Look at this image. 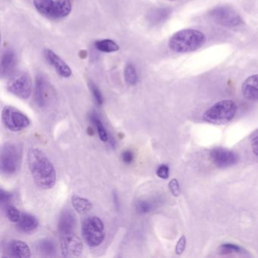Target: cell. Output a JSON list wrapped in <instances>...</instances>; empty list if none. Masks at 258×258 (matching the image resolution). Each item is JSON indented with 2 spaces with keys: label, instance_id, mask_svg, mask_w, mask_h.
Segmentation results:
<instances>
[{
  "label": "cell",
  "instance_id": "18",
  "mask_svg": "<svg viewBox=\"0 0 258 258\" xmlns=\"http://www.w3.org/2000/svg\"><path fill=\"white\" fill-rule=\"evenodd\" d=\"M39 226L37 217L28 213H22L20 219L17 223V227L21 232L30 233L34 232Z\"/></svg>",
  "mask_w": 258,
  "mask_h": 258
},
{
  "label": "cell",
  "instance_id": "11",
  "mask_svg": "<svg viewBox=\"0 0 258 258\" xmlns=\"http://www.w3.org/2000/svg\"><path fill=\"white\" fill-rule=\"evenodd\" d=\"M210 155L214 165L219 168H226L238 162V155L223 148H214L211 151Z\"/></svg>",
  "mask_w": 258,
  "mask_h": 258
},
{
  "label": "cell",
  "instance_id": "25",
  "mask_svg": "<svg viewBox=\"0 0 258 258\" xmlns=\"http://www.w3.org/2000/svg\"><path fill=\"white\" fill-rule=\"evenodd\" d=\"M169 10L167 9H158L155 10L151 15L150 20L152 22L157 24L162 22L164 19H167L169 15Z\"/></svg>",
  "mask_w": 258,
  "mask_h": 258
},
{
  "label": "cell",
  "instance_id": "21",
  "mask_svg": "<svg viewBox=\"0 0 258 258\" xmlns=\"http://www.w3.org/2000/svg\"><path fill=\"white\" fill-rule=\"evenodd\" d=\"M95 47L102 52H114L119 50V46L111 40H102L95 43Z\"/></svg>",
  "mask_w": 258,
  "mask_h": 258
},
{
  "label": "cell",
  "instance_id": "6",
  "mask_svg": "<svg viewBox=\"0 0 258 258\" xmlns=\"http://www.w3.org/2000/svg\"><path fill=\"white\" fill-rule=\"evenodd\" d=\"M4 126L12 132L23 131L31 124L30 119L22 111L10 105L5 106L2 111Z\"/></svg>",
  "mask_w": 258,
  "mask_h": 258
},
{
  "label": "cell",
  "instance_id": "36",
  "mask_svg": "<svg viewBox=\"0 0 258 258\" xmlns=\"http://www.w3.org/2000/svg\"><path fill=\"white\" fill-rule=\"evenodd\" d=\"M113 198H114V205L117 206V208H118L119 206H120V204H119V199L118 197H117V193L114 192V194H113Z\"/></svg>",
  "mask_w": 258,
  "mask_h": 258
},
{
  "label": "cell",
  "instance_id": "9",
  "mask_svg": "<svg viewBox=\"0 0 258 258\" xmlns=\"http://www.w3.org/2000/svg\"><path fill=\"white\" fill-rule=\"evenodd\" d=\"M61 253L64 257H78L82 254L83 243L74 232L60 235Z\"/></svg>",
  "mask_w": 258,
  "mask_h": 258
},
{
  "label": "cell",
  "instance_id": "33",
  "mask_svg": "<svg viewBox=\"0 0 258 258\" xmlns=\"http://www.w3.org/2000/svg\"><path fill=\"white\" fill-rule=\"evenodd\" d=\"M169 188H170V191H171L173 196H176V197L179 196L180 190H179V182H178L177 179H172L169 182Z\"/></svg>",
  "mask_w": 258,
  "mask_h": 258
},
{
  "label": "cell",
  "instance_id": "10",
  "mask_svg": "<svg viewBox=\"0 0 258 258\" xmlns=\"http://www.w3.org/2000/svg\"><path fill=\"white\" fill-rule=\"evenodd\" d=\"M35 102L37 105L43 108L48 106L55 99V93L47 81L39 76L36 80Z\"/></svg>",
  "mask_w": 258,
  "mask_h": 258
},
{
  "label": "cell",
  "instance_id": "32",
  "mask_svg": "<svg viewBox=\"0 0 258 258\" xmlns=\"http://www.w3.org/2000/svg\"><path fill=\"white\" fill-rule=\"evenodd\" d=\"M185 245H186V238L185 235H182L176 244V250H175L176 254H182V252L185 250Z\"/></svg>",
  "mask_w": 258,
  "mask_h": 258
},
{
  "label": "cell",
  "instance_id": "34",
  "mask_svg": "<svg viewBox=\"0 0 258 258\" xmlns=\"http://www.w3.org/2000/svg\"><path fill=\"white\" fill-rule=\"evenodd\" d=\"M13 198V194L9 192V191H5V190H0V202L3 205L4 204L9 203L10 201Z\"/></svg>",
  "mask_w": 258,
  "mask_h": 258
},
{
  "label": "cell",
  "instance_id": "22",
  "mask_svg": "<svg viewBox=\"0 0 258 258\" xmlns=\"http://www.w3.org/2000/svg\"><path fill=\"white\" fill-rule=\"evenodd\" d=\"M57 19L67 17L72 12L71 0H56Z\"/></svg>",
  "mask_w": 258,
  "mask_h": 258
},
{
  "label": "cell",
  "instance_id": "26",
  "mask_svg": "<svg viewBox=\"0 0 258 258\" xmlns=\"http://www.w3.org/2000/svg\"><path fill=\"white\" fill-rule=\"evenodd\" d=\"M153 208V205L149 201L139 200L136 204V209L137 212L140 214H146L150 212Z\"/></svg>",
  "mask_w": 258,
  "mask_h": 258
},
{
  "label": "cell",
  "instance_id": "24",
  "mask_svg": "<svg viewBox=\"0 0 258 258\" xmlns=\"http://www.w3.org/2000/svg\"><path fill=\"white\" fill-rule=\"evenodd\" d=\"M124 79L126 84L134 86L138 82V75L135 67L132 64H126L124 69Z\"/></svg>",
  "mask_w": 258,
  "mask_h": 258
},
{
  "label": "cell",
  "instance_id": "23",
  "mask_svg": "<svg viewBox=\"0 0 258 258\" xmlns=\"http://www.w3.org/2000/svg\"><path fill=\"white\" fill-rule=\"evenodd\" d=\"M90 119H91L92 123L96 126L97 129L98 134H99V138L102 142L108 141V135L107 133L106 129L104 126L103 123L101 121L100 119L98 117L96 113H93L90 115Z\"/></svg>",
  "mask_w": 258,
  "mask_h": 258
},
{
  "label": "cell",
  "instance_id": "31",
  "mask_svg": "<svg viewBox=\"0 0 258 258\" xmlns=\"http://www.w3.org/2000/svg\"><path fill=\"white\" fill-rule=\"evenodd\" d=\"M169 172H170V170H169L168 166L166 165V164H162V165L158 167L156 173L158 177L167 179L169 177Z\"/></svg>",
  "mask_w": 258,
  "mask_h": 258
},
{
  "label": "cell",
  "instance_id": "1",
  "mask_svg": "<svg viewBox=\"0 0 258 258\" xmlns=\"http://www.w3.org/2000/svg\"><path fill=\"white\" fill-rule=\"evenodd\" d=\"M28 164L36 185L43 189L53 188L56 182V171L52 161L40 149L28 151Z\"/></svg>",
  "mask_w": 258,
  "mask_h": 258
},
{
  "label": "cell",
  "instance_id": "7",
  "mask_svg": "<svg viewBox=\"0 0 258 258\" xmlns=\"http://www.w3.org/2000/svg\"><path fill=\"white\" fill-rule=\"evenodd\" d=\"M7 89L12 94L21 99H27L32 93L31 76L25 72H19L12 77L7 84Z\"/></svg>",
  "mask_w": 258,
  "mask_h": 258
},
{
  "label": "cell",
  "instance_id": "14",
  "mask_svg": "<svg viewBox=\"0 0 258 258\" xmlns=\"http://www.w3.org/2000/svg\"><path fill=\"white\" fill-rule=\"evenodd\" d=\"M241 93L247 100L258 101V75H252L244 81Z\"/></svg>",
  "mask_w": 258,
  "mask_h": 258
},
{
  "label": "cell",
  "instance_id": "3",
  "mask_svg": "<svg viewBox=\"0 0 258 258\" xmlns=\"http://www.w3.org/2000/svg\"><path fill=\"white\" fill-rule=\"evenodd\" d=\"M23 152L20 145L16 143H6L3 145L0 153V169L6 176L16 174L20 170Z\"/></svg>",
  "mask_w": 258,
  "mask_h": 258
},
{
  "label": "cell",
  "instance_id": "37",
  "mask_svg": "<svg viewBox=\"0 0 258 258\" xmlns=\"http://www.w3.org/2000/svg\"><path fill=\"white\" fill-rule=\"evenodd\" d=\"M170 1H175V0H170Z\"/></svg>",
  "mask_w": 258,
  "mask_h": 258
},
{
  "label": "cell",
  "instance_id": "20",
  "mask_svg": "<svg viewBox=\"0 0 258 258\" xmlns=\"http://www.w3.org/2000/svg\"><path fill=\"white\" fill-rule=\"evenodd\" d=\"M37 249L45 256H52L56 253V244L53 240L49 238H43L37 242Z\"/></svg>",
  "mask_w": 258,
  "mask_h": 258
},
{
  "label": "cell",
  "instance_id": "28",
  "mask_svg": "<svg viewBox=\"0 0 258 258\" xmlns=\"http://www.w3.org/2000/svg\"><path fill=\"white\" fill-rule=\"evenodd\" d=\"M220 252L223 254H226V253H244V250L242 247L239 246L235 245L232 244H225L220 247Z\"/></svg>",
  "mask_w": 258,
  "mask_h": 258
},
{
  "label": "cell",
  "instance_id": "16",
  "mask_svg": "<svg viewBox=\"0 0 258 258\" xmlns=\"http://www.w3.org/2000/svg\"><path fill=\"white\" fill-rule=\"evenodd\" d=\"M34 4L43 16L49 19H57L56 0H34Z\"/></svg>",
  "mask_w": 258,
  "mask_h": 258
},
{
  "label": "cell",
  "instance_id": "27",
  "mask_svg": "<svg viewBox=\"0 0 258 258\" xmlns=\"http://www.w3.org/2000/svg\"><path fill=\"white\" fill-rule=\"evenodd\" d=\"M6 214H7V217H8L9 220L13 223H18L19 219H20L21 215H22L19 209L13 205L7 206V209H6Z\"/></svg>",
  "mask_w": 258,
  "mask_h": 258
},
{
  "label": "cell",
  "instance_id": "2",
  "mask_svg": "<svg viewBox=\"0 0 258 258\" xmlns=\"http://www.w3.org/2000/svg\"><path fill=\"white\" fill-rule=\"evenodd\" d=\"M206 41L205 34L195 29H184L175 33L169 40V47L173 52L186 53L202 47Z\"/></svg>",
  "mask_w": 258,
  "mask_h": 258
},
{
  "label": "cell",
  "instance_id": "12",
  "mask_svg": "<svg viewBox=\"0 0 258 258\" xmlns=\"http://www.w3.org/2000/svg\"><path fill=\"white\" fill-rule=\"evenodd\" d=\"M44 56L46 61L56 70L60 76L67 78L72 75V69L53 51L46 49L44 51Z\"/></svg>",
  "mask_w": 258,
  "mask_h": 258
},
{
  "label": "cell",
  "instance_id": "8",
  "mask_svg": "<svg viewBox=\"0 0 258 258\" xmlns=\"http://www.w3.org/2000/svg\"><path fill=\"white\" fill-rule=\"evenodd\" d=\"M209 16L216 23L225 27H236L243 23L239 15L228 7H219L213 9Z\"/></svg>",
  "mask_w": 258,
  "mask_h": 258
},
{
  "label": "cell",
  "instance_id": "35",
  "mask_svg": "<svg viewBox=\"0 0 258 258\" xmlns=\"http://www.w3.org/2000/svg\"><path fill=\"white\" fill-rule=\"evenodd\" d=\"M122 161L125 164H131L134 160V155L131 150H126L122 153Z\"/></svg>",
  "mask_w": 258,
  "mask_h": 258
},
{
  "label": "cell",
  "instance_id": "13",
  "mask_svg": "<svg viewBox=\"0 0 258 258\" xmlns=\"http://www.w3.org/2000/svg\"><path fill=\"white\" fill-rule=\"evenodd\" d=\"M76 217L70 210L62 211L58 220V231L60 235L74 232L76 228Z\"/></svg>",
  "mask_w": 258,
  "mask_h": 258
},
{
  "label": "cell",
  "instance_id": "17",
  "mask_svg": "<svg viewBox=\"0 0 258 258\" xmlns=\"http://www.w3.org/2000/svg\"><path fill=\"white\" fill-rule=\"evenodd\" d=\"M16 52L11 49H7L3 54L1 61V74L3 77H8L13 74L16 66Z\"/></svg>",
  "mask_w": 258,
  "mask_h": 258
},
{
  "label": "cell",
  "instance_id": "4",
  "mask_svg": "<svg viewBox=\"0 0 258 258\" xmlns=\"http://www.w3.org/2000/svg\"><path fill=\"white\" fill-rule=\"evenodd\" d=\"M236 111L237 106L233 101H220L205 111L203 119L214 124H225L234 118Z\"/></svg>",
  "mask_w": 258,
  "mask_h": 258
},
{
  "label": "cell",
  "instance_id": "19",
  "mask_svg": "<svg viewBox=\"0 0 258 258\" xmlns=\"http://www.w3.org/2000/svg\"><path fill=\"white\" fill-rule=\"evenodd\" d=\"M72 204L77 212L81 214H85L93 209V204L85 198L74 195L72 197Z\"/></svg>",
  "mask_w": 258,
  "mask_h": 258
},
{
  "label": "cell",
  "instance_id": "30",
  "mask_svg": "<svg viewBox=\"0 0 258 258\" xmlns=\"http://www.w3.org/2000/svg\"><path fill=\"white\" fill-rule=\"evenodd\" d=\"M250 140L253 154L258 156V129L252 133Z\"/></svg>",
  "mask_w": 258,
  "mask_h": 258
},
{
  "label": "cell",
  "instance_id": "15",
  "mask_svg": "<svg viewBox=\"0 0 258 258\" xmlns=\"http://www.w3.org/2000/svg\"><path fill=\"white\" fill-rule=\"evenodd\" d=\"M7 250L13 257L27 258L31 256V249L25 241L13 240L7 245Z\"/></svg>",
  "mask_w": 258,
  "mask_h": 258
},
{
  "label": "cell",
  "instance_id": "5",
  "mask_svg": "<svg viewBox=\"0 0 258 258\" xmlns=\"http://www.w3.org/2000/svg\"><path fill=\"white\" fill-rule=\"evenodd\" d=\"M81 230L84 239L90 247H98L105 240V224L99 217H90L86 219Z\"/></svg>",
  "mask_w": 258,
  "mask_h": 258
},
{
  "label": "cell",
  "instance_id": "29",
  "mask_svg": "<svg viewBox=\"0 0 258 258\" xmlns=\"http://www.w3.org/2000/svg\"><path fill=\"white\" fill-rule=\"evenodd\" d=\"M89 87H90V91L93 94V98L96 103L99 105H102L103 104V97H102V93H101L97 86L93 82L89 83Z\"/></svg>",
  "mask_w": 258,
  "mask_h": 258
}]
</instances>
